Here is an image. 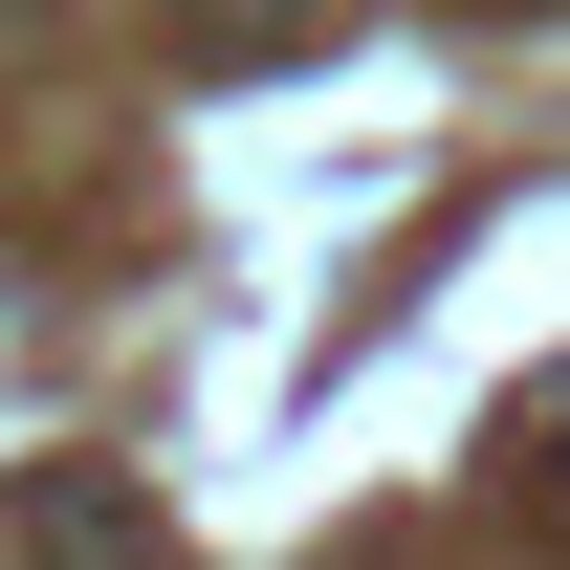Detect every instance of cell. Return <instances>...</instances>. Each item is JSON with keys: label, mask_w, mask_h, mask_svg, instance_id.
Returning <instances> with one entry per match:
<instances>
[{"label": "cell", "mask_w": 570, "mask_h": 570, "mask_svg": "<svg viewBox=\"0 0 570 570\" xmlns=\"http://www.w3.org/2000/svg\"><path fill=\"white\" fill-rule=\"evenodd\" d=\"M0 527H22V570H154V549H176L132 461H22V483H0Z\"/></svg>", "instance_id": "6da1fadb"}, {"label": "cell", "mask_w": 570, "mask_h": 570, "mask_svg": "<svg viewBox=\"0 0 570 570\" xmlns=\"http://www.w3.org/2000/svg\"><path fill=\"white\" fill-rule=\"evenodd\" d=\"M176 22V67H285V45H330V0H154Z\"/></svg>", "instance_id": "7a4b0ae2"}, {"label": "cell", "mask_w": 570, "mask_h": 570, "mask_svg": "<svg viewBox=\"0 0 570 570\" xmlns=\"http://www.w3.org/2000/svg\"><path fill=\"white\" fill-rule=\"evenodd\" d=\"M527 461H549V504H570V373H549V395H527Z\"/></svg>", "instance_id": "3957f363"}, {"label": "cell", "mask_w": 570, "mask_h": 570, "mask_svg": "<svg viewBox=\"0 0 570 570\" xmlns=\"http://www.w3.org/2000/svg\"><path fill=\"white\" fill-rule=\"evenodd\" d=\"M0 22H45V0H0Z\"/></svg>", "instance_id": "277c9868"}]
</instances>
